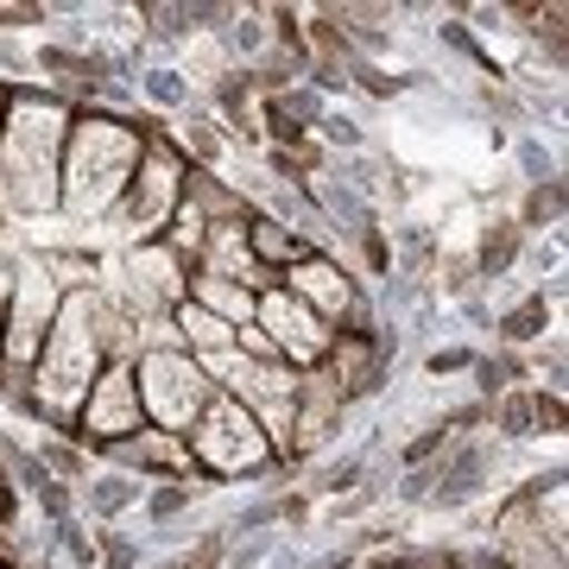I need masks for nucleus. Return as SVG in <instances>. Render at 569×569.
Listing matches in <instances>:
<instances>
[{
	"mask_svg": "<svg viewBox=\"0 0 569 569\" xmlns=\"http://www.w3.org/2000/svg\"><path fill=\"white\" fill-rule=\"evenodd\" d=\"M519 380H531L526 355H512V348H481V355H475V367H468V399L493 406V399H500V392H512Z\"/></svg>",
	"mask_w": 569,
	"mask_h": 569,
	"instance_id": "f3484780",
	"label": "nucleus"
},
{
	"mask_svg": "<svg viewBox=\"0 0 569 569\" xmlns=\"http://www.w3.org/2000/svg\"><path fill=\"white\" fill-rule=\"evenodd\" d=\"M222 557H228V538L222 531H203V538H190L178 550V569H222Z\"/></svg>",
	"mask_w": 569,
	"mask_h": 569,
	"instance_id": "c85d7f7f",
	"label": "nucleus"
},
{
	"mask_svg": "<svg viewBox=\"0 0 569 569\" xmlns=\"http://www.w3.org/2000/svg\"><path fill=\"white\" fill-rule=\"evenodd\" d=\"M279 550V531H253V538H228L222 569H266V557Z\"/></svg>",
	"mask_w": 569,
	"mask_h": 569,
	"instance_id": "bb28decb",
	"label": "nucleus"
},
{
	"mask_svg": "<svg viewBox=\"0 0 569 569\" xmlns=\"http://www.w3.org/2000/svg\"><path fill=\"white\" fill-rule=\"evenodd\" d=\"M545 336H557V310L531 291L526 305H512L493 317V348H512V355H526V348H538Z\"/></svg>",
	"mask_w": 569,
	"mask_h": 569,
	"instance_id": "dca6fc26",
	"label": "nucleus"
},
{
	"mask_svg": "<svg viewBox=\"0 0 569 569\" xmlns=\"http://www.w3.org/2000/svg\"><path fill=\"white\" fill-rule=\"evenodd\" d=\"M355 569H418V550L411 545H392V550H367Z\"/></svg>",
	"mask_w": 569,
	"mask_h": 569,
	"instance_id": "473e14b6",
	"label": "nucleus"
},
{
	"mask_svg": "<svg viewBox=\"0 0 569 569\" xmlns=\"http://www.w3.org/2000/svg\"><path fill=\"white\" fill-rule=\"evenodd\" d=\"M58 305L63 291L39 272V260H26L7 284V329H0V392L32 380V367L44 355V336L58 323Z\"/></svg>",
	"mask_w": 569,
	"mask_h": 569,
	"instance_id": "20e7f679",
	"label": "nucleus"
},
{
	"mask_svg": "<svg viewBox=\"0 0 569 569\" xmlns=\"http://www.w3.org/2000/svg\"><path fill=\"white\" fill-rule=\"evenodd\" d=\"M519 247H526V234L512 228L507 209H488V222H481V234H475V247H468V266H475V284H493L507 279L512 266H519Z\"/></svg>",
	"mask_w": 569,
	"mask_h": 569,
	"instance_id": "9b49d317",
	"label": "nucleus"
},
{
	"mask_svg": "<svg viewBox=\"0 0 569 569\" xmlns=\"http://www.w3.org/2000/svg\"><path fill=\"white\" fill-rule=\"evenodd\" d=\"M512 228L526 234V241H538V234H563V216H569V183L550 178V183H526L519 190V209H507Z\"/></svg>",
	"mask_w": 569,
	"mask_h": 569,
	"instance_id": "2eb2a0df",
	"label": "nucleus"
},
{
	"mask_svg": "<svg viewBox=\"0 0 569 569\" xmlns=\"http://www.w3.org/2000/svg\"><path fill=\"white\" fill-rule=\"evenodd\" d=\"M171 336H178L183 355H222V348H234V329L222 317H209L203 305H190V298L171 310Z\"/></svg>",
	"mask_w": 569,
	"mask_h": 569,
	"instance_id": "aec40b11",
	"label": "nucleus"
},
{
	"mask_svg": "<svg viewBox=\"0 0 569 569\" xmlns=\"http://www.w3.org/2000/svg\"><path fill=\"white\" fill-rule=\"evenodd\" d=\"M507 152H512L507 171H512L519 183H550V178H563V152H550L538 133H512Z\"/></svg>",
	"mask_w": 569,
	"mask_h": 569,
	"instance_id": "412c9836",
	"label": "nucleus"
},
{
	"mask_svg": "<svg viewBox=\"0 0 569 569\" xmlns=\"http://www.w3.org/2000/svg\"><path fill=\"white\" fill-rule=\"evenodd\" d=\"M531 399H538V437L563 443V399H550V392H538V387H531Z\"/></svg>",
	"mask_w": 569,
	"mask_h": 569,
	"instance_id": "2f4dec72",
	"label": "nucleus"
},
{
	"mask_svg": "<svg viewBox=\"0 0 569 569\" xmlns=\"http://www.w3.org/2000/svg\"><path fill=\"white\" fill-rule=\"evenodd\" d=\"M253 323L272 336V348H279V361L291 367V373H317V367L329 361V348H336V329H329L310 305H298L284 284L260 291V305H253Z\"/></svg>",
	"mask_w": 569,
	"mask_h": 569,
	"instance_id": "0eeeda50",
	"label": "nucleus"
},
{
	"mask_svg": "<svg viewBox=\"0 0 569 569\" xmlns=\"http://www.w3.org/2000/svg\"><path fill=\"white\" fill-rule=\"evenodd\" d=\"M146 545L121 526H96V569H140Z\"/></svg>",
	"mask_w": 569,
	"mask_h": 569,
	"instance_id": "a878e982",
	"label": "nucleus"
},
{
	"mask_svg": "<svg viewBox=\"0 0 569 569\" xmlns=\"http://www.w3.org/2000/svg\"><path fill=\"white\" fill-rule=\"evenodd\" d=\"M342 77H348V89H355V96H367V102H387V108L406 102V77H399V70H387V63L348 58Z\"/></svg>",
	"mask_w": 569,
	"mask_h": 569,
	"instance_id": "5701e85b",
	"label": "nucleus"
},
{
	"mask_svg": "<svg viewBox=\"0 0 569 569\" xmlns=\"http://www.w3.org/2000/svg\"><path fill=\"white\" fill-rule=\"evenodd\" d=\"M44 550H51L63 569H96V526H82V519H63V526L44 531Z\"/></svg>",
	"mask_w": 569,
	"mask_h": 569,
	"instance_id": "b1692460",
	"label": "nucleus"
},
{
	"mask_svg": "<svg viewBox=\"0 0 569 569\" xmlns=\"http://www.w3.org/2000/svg\"><path fill=\"white\" fill-rule=\"evenodd\" d=\"M39 462H44V475L51 481H63V488H82L89 475H96V462H89V449L82 443H70V437H39Z\"/></svg>",
	"mask_w": 569,
	"mask_h": 569,
	"instance_id": "4be33fe9",
	"label": "nucleus"
},
{
	"mask_svg": "<svg viewBox=\"0 0 569 569\" xmlns=\"http://www.w3.org/2000/svg\"><path fill=\"white\" fill-rule=\"evenodd\" d=\"M216 44H222L228 70H253V63L272 51V32H266V7H228V20L216 26Z\"/></svg>",
	"mask_w": 569,
	"mask_h": 569,
	"instance_id": "4468645a",
	"label": "nucleus"
},
{
	"mask_svg": "<svg viewBox=\"0 0 569 569\" xmlns=\"http://www.w3.org/2000/svg\"><path fill=\"white\" fill-rule=\"evenodd\" d=\"M475 355H481V348L475 342H437V348H425V355H418V361H425V380L430 387H437V380H468V367H475Z\"/></svg>",
	"mask_w": 569,
	"mask_h": 569,
	"instance_id": "393cba45",
	"label": "nucleus"
},
{
	"mask_svg": "<svg viewBox=\"0 0 569 569\" xmlns=\"http://www.w3.org/2000/svg\"><path fill=\"white\" fill-rule=\"evenodd\" d=\"M77 108L58 89H13L7 121H0V203L20 216H51L58 209V164L63 133Z\"/></svg>",
	"mask_w": 569,
	"mask_h": 569,
	"instance_id": "f03ea898",
	"label": "nucleus"
},
{
	"mask_svg": "<svg viewBox=\"0 0 569 569\" xmlns=\"http://www.w3.org/2000/svg\"><path fill=\"white\" fill-rule=\"evenodd\" d=\"M146 127L108 108H82L70 133H63V164H58V209L77 222H108L121 209L127 183L140 171Z\"/></svg>",
	"mask_w": 569,
	"mask_h": 569,
	"instance_id": "f257e3e1",
	"label": "nucleus"
},
{
	"mask_svg": "<svg viewBox=\"0 0 569 569\" xmlns=\"http://www.w3.org/2000/svg\"><path fill=\"white\" fill-rule=\"evenodd\" d=\"M279 284L291 291V298H298V305L317 310L323 323H336V317H342V305L355 298V272H348L336 253H305V260L291 266Z\"/></svg>",
	"mask_w": 569,
	"mask_h": 569,
	"instance_id": "6e6552de",
	"label": "nucleus"
},
{
	"mask_svg": "<svg viewBox=\"0 0 569 569\" xmlns=\"http://www.w3.org/2000/svg\"><path fill=\"white\" fill-rule=\"evenodd\" d=\"M133 430H146L140 399H133V361H102V373L89 380V392H82V406H77L70 443L108 449V443H121V437H133Z\"/></svg>",
	"mask_w": 569,
	"mask_h": 569,
	"instance_id": "423d86ee",
	"label": "nucleus"
},
{
	"mask_svg": "<svg viewBox=\"0 0 569 569\" xmlns=\"http://www.w3.org/2000/svg\"><path fill=\"white\" fill-rule=\"evenodd\" d=\"M355 253H361L367 279H387V272H392V247H387V228H373L367 241H355Z\"/></svg>",
	"mask_w": 569,
	"mask_h": 569,
	"instance_id": "7c9ffc66",
	"label": "nucleus"
},
{
	"mask_svg": "<svg viewBox=\"0 0 569 569\" xmlns=\"http://www.w3.org/2000/svg\"><path fill=\"white\" fill-rule=\"evenodd\" d=\"M500 488V443L493 437H449L443 456H437V488H430L425 512H443V519H456V512L481 507L488 493Z\"/></svg>",
	"mask_w": 569,
	"mask_h": 569,
	"instance_id": "39448f33",
	"label": "nucleus"
},
{
	"mask_svg": "<svg viewBox=\"0 0 569 569\" xmlns=\"http://www.w3.org/2000/svg\"><path fill=\"white\" fill-rule=\"evenodd\" d=\"M241 234H247V253H253V266H260L266 279H284L291 266L305 260L310 247L291 234V228H279L266 209H247V222H241Z\"/></svg>",
	"mask_w": 569,
	"mask_h": 569,
	"instance_id": "f8f14e48",
	"label": "nucleus"
},
{
	"mask_svg": "<svg viewBox=\"0 0 569 569\" xmlns=\"http://www.w3.org/2000/svg\"><path fill=\"white\" fill-rule=\"evenodd\" d=\"M7 284L13 279H0V329H7Z\"/></svg>",
	"mask_w": 569,
	"mask_h": 569,
	"instance_id": "f704fd0d",
	"label": "nucleus"
},
{
	"mask_svg": "<svg viewBox=\"0 0 569 569\" xmlns=\"http://www.w3.org/2000/svg\"><path fill=\"white\" fill-rule=\"evenodd\" d=\"M140 493H146V481H133L121 468H102V475H89L77 488V519L82 526H121V519L140 512Z\"/></svg>",
	"mask_w": 569,
	"mask_h": 569,
	"instance_id": "9d476101",
	"label": "nucleus"
},
{
	"mask_svg": "<svg viewBox=\"0 0 569 569\" xmlns=\"http://www.w3.org/2000/svg\"><path fill=\"white\" fill-rule=\"evenodd\" d=\"M190 305H203L209 317H222L228 329H241V323H253V291H247L241 279H209V272H190Z\"/></svg>",
	"mask_w": 569,
	"mask_h": 569,
	"instance_id": "6ab92c4d",
	"label": "nucleus"
},
{
	"mask_svg": "<svg viewBox=\"0 0 569 569\" xmlns=\"http://www.w3.org/2000/svg\"><path fill=\"white\" fill-rule=\"evenodd\" d=\"M51 7L44 0H0V39H20L26 26H44Z\"/></svg>",
	"mask_w": 569,
	"mask_h": 569,
	"instance_id": "cd10ccee",
	"label": "nucleus"
},
{
	"mask_svg": "<svg viewBox=\"0 0 569 569\" xmlns=\"http://www.w3.org/2000/svg\"><path fill=\"white\" fill-rule=\"evenodd\" d=\"M183 203L197 209L209 228L216 222H247V209H253L241 190H234L228 178H216V171H190V178H183Z\"/></svg>",
	"mask_w": 569,
	"mask_h": 569,
	"instance_id": "a211bd4d",
	"label": "nucleus"
},
{
	"mask_svg": "<svg viewBox=\"0 0 569 569\" xmlns=\"http://www.w3.org/2000/svg\"><path fill=\"white\" fill-rule=\"evenodd\" d=\"M209 380L197 355L183 348H140L133 355V399H140V418L146 430H164V437H183L197 425V411L209 406Z\"/></svg>",
	"mask_w": 569,
	"mask_h": 569,
	"instance_id": "7ed1b4c3",
	"label": "nucleus"
},
{
	"mask_svg": "<svg viewBox=\"0 0 569 569\" xmlns=\"http://www.w3.org/2000/svg\"><path fill=\"white\" fill-rule=\"evenodd\" d=\"M127 291L152 298L159 310H178L190 298V266L171 260L159 241H140V247H127Z\"/></svg>",
	"mask_w": 569,
	"mask_h": 569,
	"instance_id": "1a4fd4ad",
	"label": "nucleus"
},
{
	"mask_svg": "<svg viewBox=\"0 0 569 569\" xmlns=\"http://www.w3.org/2000/svg\"><path fill=\"white\" fill-rule=\"evenodd\" d=\"M133 96L146 102V114H190V108H203V89L183 77L178 63H140V77H133Z\"/></svg>",
	"mask_w": 569,
	"mask_h": 569,
	"instance_id": "ddd939ff",
	"label": "nucleus"
},
{
	"mask_svg": "<svg viewBox=\"0 0 569 569\" xmlns=\"http://www.w3.org/2000/svg\"><path fill=\"white\" fill-rule=\"evenodd\" d=\"M355 563H361V557H355L348 545H329V550H310L305 569H355Z\"/></svg>",
	"mask_w": 569,
	"mask_h": 569,
	"instance_id": "72a5a7b5",
	"label": "nucleus"
},
{
	"mask_svg": "<svg viewBox=\"0 0 569 569\" xmlns=\"http://www.w3.org/2000/svg\"><path fill=\"white\" fill-rule=\"evenodd\" d=\"M20 77H32V44L26 39H0V82L20 89Z\"/></svg>",
	"mask_w": 569,
	"mask_h": 569,
	"instance_id": "c756f323",
	"label": "nucleus"
}]
</instances>
